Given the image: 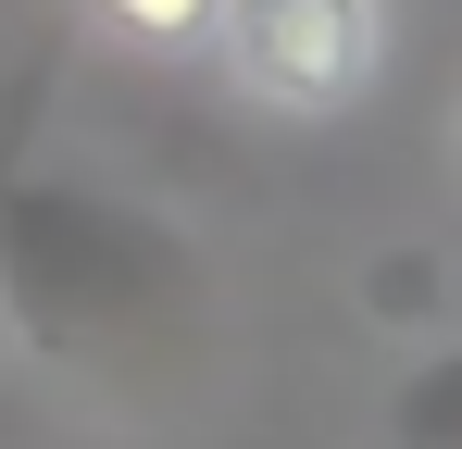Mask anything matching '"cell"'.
Masks as SVG:
<instances>
[{"label":"cell","instance_id":"6da1fadb","mask_svg":"<svg viewBox=\"0 0 462 449\" xmlns=\"http://www.w3.org/2000/svg\"><path fill=\"white\" fill-rule=\"evenodd\" d=\"M188 312H200L188 237L88 188H0V325L51 374H88V387H113V362L151 374L188 337Z\"/></svg>","mask_w":462,"mask_h":449},{"label":"cell","instance_id":"7a4b0ae2","mask_svg":"<svg viewBox=\"0 0 462 449\" xmlns=\"http://www.w3.org/2000/svg\"><path fill=\"white\" fill-rule=\"evenodd\" d=\"M213 38H226V75L263 113H350L363 75H375L387 13L375 0H226Z\"/></svg>","mask_w":462,"mask_h":449},{"label":"cell","instance_id":"3957f363","mask_svg":"<svg viewBox=\"0 0 462 449\" xmlns=\"http://www.w3.org/2000/svg\"><path fill=\"white\" fill-rule=\"evenodd\" d=\"M387 449H462V350L412 362V387L387 399Z\"/></svg>","mask_w":462,"mask_h":449},{"label":"cell","instance_id":"277c9868","mask_svg":"<svg viewBox=\"0 0 462 449\" xmlns=\"http://www.w3.org/2000/svg\"><path fill=\"white\" fill-rule=\"evenodd\" d=\"M213 13L226 0H100V25L125 50H188V38H213Z\"/></svg>","mask_w":462,"mask_h":449},{"label":"cell","instance_id":"5b68a950","mask_svg":"<svg viewBox=\"0 0 462 449\" xmlns=\"http://www.w3.org/2000/svg\"><path fill=\"white\" fill-rule=\"evenodd\" d=\"M438 275H450L438 250H375V312H387V325H400V312L438 325Z\"/></svg>","mask_w":462,"mask_h":449}]
</instances>
